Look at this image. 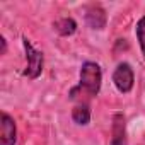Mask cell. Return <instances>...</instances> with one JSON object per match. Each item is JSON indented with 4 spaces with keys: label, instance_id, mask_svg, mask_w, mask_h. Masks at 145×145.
Instances as JSON below:
<instances>
[{
    "label": "cell",
    "instance_id": "6da1fadb",
    "mask_svg": "<svg viewBox=\"0 0 145 145\" xmlns=\"http://www.w3.org/2000/svg\"><path fill=\"white\" fill-rule=\"evenodd\" d=\"M101 67L94 61H86L80 68V89H84L89 96H96L101 89Z\"/></svg>",
    "mask_w": 145,
    "mask_h": 145
},
{
    "label": "cell",
    "instance_id": "7a4b0ae2",
    "mask_svg": "<svg viewBox=\"0 0 145 145\" xmlns=\"http://www.w3.org/2000/svg\"><path fill=\"white\" fill-rule=\"evenodd\" d=\"M22 44H24V50H26V58H27V67L24 70V75L29 77V79H36L41 70H43V53L38 51L31 41L27 38L22 39Z\"/></svg>",
    "mask_w": 145,
    "mask_h": 145
},
{
    "label": "cell",
    "instance_id": "3957f363",
    "mask_svg": "<svg viewBox=\"0 0 145 145\" xmlns=\"http://www.w3.org/2000/svg\"><path fill=\"white\" fill-rule=\"evenodd\" d=\"M113 82L120 92H130L131 91L135 77H133V70L128 63H120L116 67L114 74H113Z\"/></svg>",
    "mask_w": 145,
    "mask_h": 145
},
{
    "label": "cell",
    "instance_id": "277c9868",
    "mask_svg": "<svg viewBox=\"0 0 145 145\" xmlns=\"http://www.w3.org/2000/svg\"><path fill=\"white\" fill-rule=\"evenodd\" d=\"M17 142V130L14 120L2 113V125H0V145H16Z\"/></svg>",
    "mask_w": 145,
    "mask_h": 145
},
{
    "label": "cell",
    "instance_id": "5b68a950",
    "mask_svg": "<svg viewBox=\"0 0 145 145\" xmlns=\"http://www.w3.org/2000/svg\"><path fill=\"white\" fill-rule=\"evenodd\" d=\"M111 145H126V123L121 113H116L113 118V138Z\"/></svg>",
    "mask_w": 145,
    "mask_h": 145
},
{
    "label": "cell",
    "instance_id": "8992f818",
    "mask_svg": "<svg viewBox=\"0 0 145 145\" xmlns=\"http://www.w3.org/2000/svg\"><path fill=\"white\" fill-rule=\"evenodd\" d=\"M86 19L92 29H103L106 26V12L99 5H91L86 12Z\"/></svg>",
    "mask_w": 145,
    "mask_h": 145
},
{
    "label": "cell",
    "instance_id": "52a82bcc",
    "mask_svg": "<svg viewBox=\"0 0 145 145\" xmlns=\"http://www.w3.org/2000/svg\"><path fill=\"white\" fill-rule=\"evenodd\" d=\"M53 27L56 29L58 34H61V36H70V34L75 33L77 22H75L74 19H70V17H63V19H58V21L53 24Z\"/></svg>",
    "mask_w": 145,
    "mask_h": 145
},
{
    "label": "cell",
    "instance_id": "ba28073f",
    "mask_svg": "<svg viewBox=\"0 0 145 145\" xmlns=\"http://www.w3.org/2000/svg\"><path fill=\"white\" fill-rule=\"evenodd\" d=\"M72 118L77 125H87L91 121V109L89 106L84 103V104H77L72 111Z\"/></svg>",
    "mask_w": 145,
    "mask_h": 145
},
{
    "label": "cell",
    "instance_id": "9c48e42d",
    "mask_svg": "<svg viewBox=\"0 0 145 145\" xmlns=\"http://www.w3.org/2000/svg\"><path fill=\"white\" fill-rule=\"evenodd\" d=\"M137 38H138V43H140V48H142V53L145 58V16L137 24Z\"/></svg>",
    "mask_w": 145,
    "mask_h": 145
},
{
    "label": "cell",
    "instance_id": "30bf717a",
    "mask_svg": "<svg viewBox=\"0 0 145 145\" xmlns=\"http://www.w3.org/2000/svg\"><path fill=\"white\" fill-rule=\"evenodd\" d=\"M0 41H2V55H4V53L7 51V43H5V38H2Z\"/></svg>",
    "mask_w": 145,
    "mask_h": 145
}]
</instances>
